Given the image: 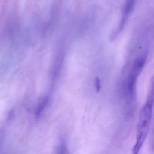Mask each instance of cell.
<instances>
[{"instance_id":"cell-1","label":"cell","mask_w":154,"mask_h":154,"mask_svg":"<svg viewBox=\"0 0 154 154\" xmlns=\"http://www.w3.org/2000/svg\"><path fill=\"white\" fill-rule=\"evenodd\" d=\"M154 105V85L149 87L147 99L140 113L137 128L136 142L133 149V153L140 152L147 137L150 129Z\"/></svg>"},{"instance_id":"cell-2","label":"cell","mask_w":154,"mask_h":154,"mask_svg":"<svg viewBox=\"0 0 154 154\" xmlns=\"http://www.w3.org/2000/svg\"><path fill=\"white\" fill-rule=\"evenodd\" d=\"M146 57L141 56L137 58L132 65L127 80L126 94L131 100L135 97L136 85L138 76L140 75L145 64Z\"/></svg>"},{"instance_id":"cell-3","label":"cell","mask_w":154,"mask_h":154,"mask_svg":"<svg viewBox=\"0 0 154 154\" xmlns=\"http://www.w3.org/2000/svg\"><path fill=\"white\" fill-rule=\"evenodd\" d=\"M136 0H127L124 10V16L121 22L125 23L126 17L133 10L135 4Z\"/></svg>"},{"instance_id":"cell-4","label":"cell","mask_w":154,"mask_h":154,"mask_svg":"<svg viewBox=\"0 0 154 154\" xmlns=\"http://www.w3.org/2000/svg\"><path fill=\"white\" fill-rule=\"evenodd\" d=\"M95 85H96V89L97 90V92L99 91L100 89V82L98 78H96L95 80Z\"/></svg>"}]
</instances>
